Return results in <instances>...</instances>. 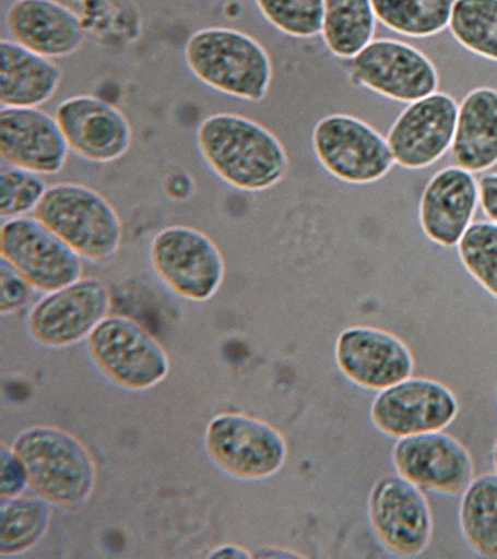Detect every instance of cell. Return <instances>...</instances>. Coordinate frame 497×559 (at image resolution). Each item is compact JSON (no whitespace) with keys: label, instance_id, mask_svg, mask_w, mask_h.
Masks as SVG:
<instances>
[{"label":"cell","instance_id":"cell-36","mask_svg":"<svg viewBox=\"0 0 497 559\" xmlns=\"http://www.w3.org/2000/svg\"><path fill=\"white\" fill-rule=\"evenodd\" d=\"M493 465H495V471L497 473V440L495 447H493Z\"/></svg>","mask_w":497,"mask_h":559},{"label":"cell","instance_id":"cell-21","mask_svg":"<svg viewBox=\"0 0 497 559\" xmlns=\"http://www.w3.org/2000/svg\"><path fill=\"white\" fill-rule=\"evenodd\" d=\"M62 72L47 57L15 40L0 43V102L5 108H38L56 95Z\"/></svg>","mask_w":497,"mask_h":559},{"label":"cell","instance_id":"cell-5","mask_svg":"<svg viewBox=\"0 0 497 559\" xmlns=\"http://www.w3.org/2000/svg\"><path fill=\"white\" fill-rule=\"evenodd\" d=\"M88 353L97 369L129 391H146L169 374L168 354L140 322L114 316L90 333Z\"/></svg>","mask_w":497,"mask_h":559},{"label":"cell","instance_id":"cell-13","mask_svg":"<svg viewBox=\"0 0 497 559\" xmlns=\"http://www.w3.org/2000/svg\"><path fill=\"white\" fill-rule=\"evenodd\" d=\"M111 294L97 277H81L68 287L48 293L27 318L31 336L47 348L79 344L108 317Z\"/></svg>","mask_w":497,"mask_h":559},{"label":"cell","instance_id":"cell-32","mask_svg":"<svg viewBox=\"0 0 497 559\" xmlns=\"http://www.w3.org/2000/svg\"><path fill=\"white\" fill-rule=\"evenodd\" d=\"M28 487L26 468L14 449L2 447V501L14 499Z\"/></svg>","mask_w":497,"mask_h":559},{"label":"cell","instance_id":"cell-29","mask_svg":"<svg viewBox=\"0 0 497 559\" xmlns=\"http://www.w3.org/2000/svg\"><path fill=\"white\" fill-rule=\"evenodd\" d=\"M263 17L293 38H313L323 31L324 0H256Z\"/></svg>","mask_w":497,"mask_h":559},{"label":"cell","instance_id":"cell-1","mask_svg":"<svg viewBox=\"0 0 497 559\" xmlns=\"http://www.w3.org/2000/svg\"><path fill=\"white\" fill-rule=\"evenodd\" d=\"M203 160L220 179L240 191H264L288 169L284 145L271 130L238 114H214L198 129Z\"/></svg>","mask_w":497,"mask_h":559},{"label":"cell","instance_id":"cell-10","mask_svg":"<svg viewBox=\"0 0 497 559\" xmlns=\"http://www.w3.org/2000/svg\"><path fill=\"white\" fill-rule=\"evenodd\" d=\"M370 526L382 548L401 558L425 554L434 537V516L422 488L398 476L381 477L368 499Z\"/></svg>","mask_w":497,"mask_h":559},{"label":"cell","instance_id":"cell-8","mask_svg":"<svg viewBox=\"0 0 497 559\" xmlns=\"http://www.w3.org/2000/svg\"><path fill=\"white\" fill-rule=\"evenodd\" d=\"M150 260L158 280L190 301L213 299L226 273L217 245L193 227L163 228L152 240Z\"/></svg>","mask_w":497,"mask_h":559},{"label":"cell","instance_id":"cell-12","mask_svg":"<svg viewBox=\"0 0 497 559\" xmlns=\"http://www.w3.org/2000/svg\"><path fill=\"white\" fill-rule=\"evenodd\" d=\"M352 60L354 80L387 99L413 104L438 92L434 61L402 40L374 39Z\"/></svg>","mask_w":497,"mask_h":559},{"label":"cell","instance_id":"cell-31","mask_svg":"<svg viewBox=\"0 0 497 559\" xmlns=\"http://www.w3.org/2000/svg\"><path fill=\"white\" fill-rule=\"evenodd\" d=\"M0 308L2 313H12L22 309L31 297L32 287L7 263L2 260V288H0Z\"/></svg>","mask_w":497,"mask_h":559},{"label":"cell","instance_id":"cell-26","mask_svg":"<svg viewBox=\"0 0 497 559\" xmlns=\"http://www.w3.org/2000/svg\"><path fill=\"white\" fill-rule=\"evenodd\" d=\"M50 501L14 497L2 501L0 513V554L14 557L27 552L40 542L51 524Z\"/></svg>","mask_w":497,"mask_h":559},{"label":"cell","instance_id":"cell-16","mask_svg":"<svg viewBox=\"0 0 497 559\" xmlns=\"http://www.w3.org/2000/svg\"><path fill=\"white\" fill-rule=\"evenodd\" d=\"M338 369L354 385L368 391H380L413 377L414 355L409 346L386 330L365 328L345 329L335 345Z\"/></svg>","mask_w":497,"mask_h":559},{"label":"cell","instance_id":"cell-11","mask_svg":"<svg viewBox=\"0 0 497 559\" xmlns=\"http://www.w3.org/2000/svg\"><path fill=\"white\" fill-rule=\"evenodd\" d=\"M459 411L450 388L434 379L411 377L377 394L370 419L382 435L402 439L443 431L455 421Z\"/></svg>","mask_w":497,"mask_h":559},{"label":"cell","instance_id":"cell-24","mask_svg":"<svg viewBox=\"0 0 497 559\" xmlns=\"http://www.w3.org/2000/svg\"><path fill=\"white\" fill-rule=\"evenodd\" d=\"M464 542L483 558H497V473L474 477L459 508Z\"/></svg>","mask_w":497,"mask_h":559},{"label":"cell","instance_id":"cell-27","mask_svg":"<svg viewBox=\"0 0 497 559\" xmlns=\"http://www.w3.org/2000/svg\"><path fill=\"white\" fill-rule=\"evenodd\" d=\"M448 27L468 51L497 63V0H455Z\"/></svg>","mask_w":497,"mask_h":559},{"label":"cell","instance_id":"cell-6","mask_svg":"<svg viewBox=\"0 0 497 559\" xmlns=\"http://www.w3.org/2000/svg\"><path fill=\"white\" fill-rule=\"evenodd\" d=\"M208 456L215 467L240 480L276 475L288 455L287 442L271 424L244 414H220L205 432Z\"/></svg>","mask_w":497,"mask_h":559},{"label":"cell","instance_id":"cell-14","mask_svg":"<svg viewBox=\"0 0 497 559\" xmlns=\"http://www.w3.org/2000/svg\"><path fill=\"white\" fill-rule=\"evenodd\" d=\"M458 118L459 104L446 93L406 106L387 136L394 162L410 170L434 166L453 146Z\"/></svg>","mask_w":497,"mask_h":559},{"label":"cell","instance_id":"cell-22","mask_svg":"<svg viewBox=\"0 0 497 559\" xmlns=\"http://www.w3.org/2000/svg\"><path fill=\"white\" fill-rule=\"evenodd\" d=\"M451 154L455 166L483 174L497 165V90H472L459 105Z\"/></svg>","mask_w":497,"mask_h":559},{"label":"cell","instance_id":"cell-28","mask_svg":"<svg viewBox=\"0 0 497 559\" xmlns=\"http://www.w3.org/2000/svg\"><path fill=\"white\" fill-rule=\"evenodd\" d=\"M458 251L468 273L497 299V223H472L460 239Z\"/></svg>","mask_w":497,"mask_h":559},{"label":"cell","instance_id":"cell-35","mask_svg":"<svg viewBox=\"0 0 497 559\" xmlns=\"http://www.w3.org/2000/svg\"><path fill=\"white\" fill-rule=\"evenodd\" d=\"M274 550L275 548L260 549L258 554H255V558H303V555L291 552L288 549L276 548V554Z\"/></svg>","mask_w":497,"mask_h":559},{"label":"cell","instance_id":"cell-3","mask_svg":"<svg viewBox=\"0 0 497 559\" xmlns=\"http://www.w3.org/2000/svg\"><path fill=\"white\" fill-rule=\"evenodd\" d=\"M186 63L208 87L236 99L260 102L272 83V61L262 44L235 28H202L186 44Z\"/></svg>","mask_w":497,"mask_h":559},{"label":"cell","instance_id":"cell-7","mask_svg":"<svg viewBox=\"0 0 497 559\" xmlns=\"http://www.w3.org/2000/svg\"><path fill=\"white\" fill-rule=\"evenodd\" d=\"M312 148L332 177L354 186L380 181L397 163L389 141L348 114L321 118L313 129Z\"/></svg>","mask_w":497,"mask_h":559},{"label":"cell","instance_id":"cell-19","mask_svg":"<svg viewBox=\"0 0 497 559\" xmlns=\"http://www.w3.org/2000/svg\"><path fill=\"white\" fill-rule=\"evenodd\" d=\"M478 205L480 186L474 174L459 166L446 167L423 190L419 226L427 239L439 247H458L472 226Z\"/></svg>","mask_w":497,"mask_h":559},{"label":"cell","instance_id":"cell-34","mask_svg":"<svg viewBox=\"0 0 497 559\" xmlns=\"http://www.w3.org/2000/svg\"><path fill=\"white\" fill-rule=\"evenodd\" d=\"M208 557L214 559H246L255 558V555L248 552L247 549L240 548V546L224 545L215 548Z\"/></svg>","mask_w":497,"mask_h":559},{"label":"cell","instance_id":"cell-33","mask_svg":"<svg viewBox=\"0 0 497 559\" xmlns=\"http://www.w3.org/2000/svg\"><path fill=\"white\" fill-rule=\"evenodd\" d=\"M478 186L481 210L490 222L497 223V174L484 175Z\"/></svg>","mask_w":497,"mask_h":559},{"label":"cell","instance_id":"cell-25","mask_svg":"<svg viewBox=\"0 0 497 559\" xmlns=\"http://www.w3.org/2000/svg\"><path fill=\"white\" fill-rule=\"evenodd\" d=\"M455 0H372L377 19L410 38H430L450 26Z\"/></svg>","mask_w":497,"mask_h":559},{"label":"cell","instance_id":"cell-15","mask_svg":"<svg viewBox=\"0 0 497 559\" xmlns=\"http://www.w3.org/2000/svg\"><path fill=\"white\" fill-rule=\"evenodd\" d=\"M391 460L398 475L422 489L443 496H459L474 480L471 452L443 431L398 439Z\"/></svg>","mask_w":497,"mask_h":559},{"label":"cell","instance_id":"cell-20","mask_svg":"<svg viewBox=\"0 0 497 559\" xmlns=\"http://www.w3.org/2000/svg\"><path fill=\"white\" fill-rule=\"evenodd\" d=\"M7 27L15 43L47 59L75 55L85 38L79 15L57 0H15Z\"/></svg>","mask_w":497,"mask_h":559},{"label":"cell","instance_id":"cell-18","mask_svg":"<svg viewBox=\"0 0 497 559\" xmlns=\"http://www.w3.org/2000/svg\"><path fill=\"white\" fill-rule=\"evenodd\" d=\"M69 145L56 117L38 108L0 111V155L11 166L56 175L67 165Z\"/></svg>","mask_w":497,"mask_h":559},{"label":"cell","instance_id":"cell-23","mask_svg":"<svg viewBox=\"0 0 497 559\" xmlns=\"http://www.w3.org/2000/svg\"><path fill=\"white\" fill-rule=\"evenodd\" d=\"M377 20L372 0H324L326 47L340 59H354L372 43Z\"/></svg>","mask_w":497,"mask_h":559},{"label":"cell","instance_id":"cell-4","mask_svg":"<svg viewBox=\"0 0 497 559\" xmlns=\"http://www.w3.org/2000/svg\"><path fill=\"white\" fill-rule=\"evenodd\" d=\"M34 214L83 259H111L123 239V226L111 203L81 183L48 187Z\"/></svg>","mask_w":497,"mask_h":559},{"label":"cell","instance_id":"cell-9","mask_svg":"<svg viewBox=\"0 0 497 559\" xmlns=\"http://www.w3.org/2000/svg\"><path fill=\"white\" fill-rule=\"evenodd\" d=\"M0 254L32 288L52 293L81 280V257L43 223L28 216L0 228Z\"/></svg>","mask_w":497,"mask_h":559},{"label":"cell","instance_id":"cell-2","mask_svg":"<svg viewBox=\"0 0 497 559\" xmlns=\"http://www.w3.org/2000/svg\"><path fill=\"white\" fill-rule=\"evenodd\" d=\"M11 448L26 468L28 487L44 500L75 508L92 496L95 460L71 432L50 426L26 428Z\"/></svg>","mask_w":497,"mask_h":559},{"label":"cell","instance_id":"cell-17","mask_svg":"<svg viewBox=\"0 0 497 559\" xmlns=\"http://www.w3.org/2000/svg\"><path fill=\"white\" fill-rule=\"evenodd\" d=\"M56 120L69 150L84 160L113 163L132 145V128L116 106L93 96H75L57 106Z\"/></svg>","mask_w":497,"mask_h":559},{"label":"cell","instance_id":"cell-30","mask_svg":"<svg viewBox=\"0 0 497 559\" xmlns=\"http://www.w3.org/2000/svg\"><path fill=\"white\" fill-rule=\"evenodd\" d=\"M48 190L38 174L20 167H3L0 175V215L3 219L17 218L35 211Z\"/></svg>","mask_w":497,"mask_h":559}]
</instances>
